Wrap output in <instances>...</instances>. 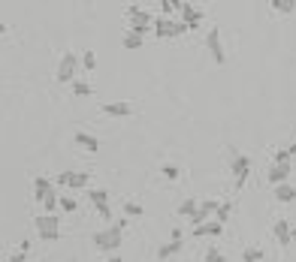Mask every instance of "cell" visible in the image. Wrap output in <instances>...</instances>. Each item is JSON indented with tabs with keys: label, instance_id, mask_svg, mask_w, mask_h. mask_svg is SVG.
<instances>
[{
	"label": "cell",
	"instance_id": "cell-1",
	"mask_svg": "<svg viewBox=\"0 0 296 262\" xmlns=\"http://www.w3.org/2000/svg\"><path fill=\"white\" fill-rule=\"evenodd\" d=\"M124 226H127V220H115L112 226L94 232V244H97V250H103V253L118 250V247L124 244Z\"/></svg>",
	"mask_w": 296,
	"mask_h": 262
},
{
	"label": "cell",
	"instance_id": "cell-2",
	"mask_svg": "<svg viewBox=\"0 0 296 262\" xmlns=\"http://www.w3.org/2000/svg\"><path fill=\"white\" fill-rule=\"evenodd\" d=\"M127 18H130V30L127 33H136V36H145L154 30V15L148 9H139V6H127Z\"/></svg>",
	"mask_w": 296,
	"mask_h": 262
},
{
	"label": "cell",
	"instance_id": "cell-3",
	"mask_svg": "<svg viewBox=\"0 0 296 262\" xmlns=\"http://www.w3.org/2000/svg\"><path fill=\"white\" fill-rule=\"evenodd\" d=\"M33 226H36V232H39L42 241H57L61 238V220H57V214H39V217H33Z\"/></svg>",
	"mask_w": 296,
	"mask_h": 262
},
{
	"label": "cell",
	"instance_id": "cell-4",
	"mask_svg": "<svg viewBox=\"0 0 296 262\" xmlns=\"http://www.w3.org/2000/svg\"><path fill=\"white\" fill-rule=\"evenodd\" d=\"M179 33H188V24L182 18H154V36L166 39V36H179Z\"/></svg>",
	"mask_w": 296,
	"mask_h": 262
},
{
	"label": "cell",
	"instance_id": "cell-5",
	"mask_svg": "<svg viewBox=\"0 0 296 262\" xmlns=\"http://www.w3.org/2000/svg\"><path fill=\"white\" fill-rule=\"evenodd\" d=\"M76 72H79V57H76L73 51L61 54V63H57V81L73 84V81H79V78H76Z\"/></svg>",
	"mask_w": 296,
	"mask_h": 262
},
{
	"label": "cell",
	"instance_id": "cell-6",
	"mask_svg": "<svg viewBox=\"0 0 296 262\" xmlns=\"http://www.w3.org/2000/svg\"><path fill=\"white\" fill-rule=\"evenodd\" d=\"M230 172L236 175V187L242 190L248 175H251V157L248 154H233V163H230Z\"/></svg>",
	"mask_w": 296,
	"mask_h": 262
},
{
	"label": "cell",
	"instance_id": "cell-7",
	"mask_svg": "<svg viewBox=\"0 0 296 262\" xmlns=\"http://www.w3.org/2000/svg\"><path fill=\"white\" fill-rule=\"evenodd\" d=\"M206 48L212 51L215 63H227V51H224V42H221V30H218V27H212V30L206 33Z\"/></svg>",
	"mask_w": 296,
	"mask_h": 262
},
{
	"label": "cell",
	"instance_id": "cell-8",
	"mask_svg": "<svg viewBox=\"0 0 296 262\" xmlns=\"http://www.w3.org/2000/svg\"><path fill=\"white\" fill-rule=\"evenodd\" d=\"M218 208H221V202H218V199H203V202H200V208H197V214H194L188 223L203 226V223H209V217H212V214H218Z\"/></svg>",
	"mask_w": 296,
	"mask_h": 262
},
{
	"label": "cell",
	"instance_id": "cell-9",
	"mask_svg": "<svg viewBox=\"0 0 296 262\" xmlns=\"http://www.w3.org/2000/svg\"><path fill=\"white\" fill-rule=\"evenodd\" d=\"M100 112L109 115V118H130V115H133V103H127V100H118V103H100Z\"/></svg>",
	"mask_w": 296,
	"mask_h": 262
},
{
	"label": "cell",
	"instance_id": "cell-10",
	"mask_svg": "<svg viewBox=\"0 0 296 262\" xmlns=\"http://www.w3.org/2000/svg\"><path fill=\"white\" fill-rule=\"evenodd\" d=\"M179 12H182V21L188 24V30H197V27L203 24V18H206V15H203L194 3H182V9H179Z\"/></svg>",
	"mask_w": 296,
	"mask_h": 262
},
{
	"label": "cell",
	"instance_id": "cell-11",
	"mask_svg": "<svg viewBox=\"0 0 296 262\" xmlns=\"http://www.w3.org/2000/svg\"><path fill=\"white\" fill-rule=\"evenodd\" d=\"M272 235H275V241H278L281 247H290V244H293V226H290L287 220H275V223H272Z\"/></svg>",
	"mask_w": 296,
	"mask_h": 262
},
{
	"label": "cell",
	"instance_id": "cell-12",
	"mask_svg": "<svg viewBox=\"0 0 296 262\" xmlns=\"http://www.w3.org/2000/svg\"><path fill=\"white\" fill-rule=\"evenodd\" d=\"M287 175H290V163H272L266 181H269L272 187H278V184H287Z\"/></svg>",
	"mask_w": 296,
	"mask_h": 262
},
{
	"label": "cell",
	"instance_id": "cell-13",
	"mask_svg": "<svg viewBox=\"0 0 296 262\" xmlns=\"http://www.w3.org/2000/svg\"><path fill=\"white\" fill-rule=\"evenodd\" d=\"M76 145H79V148H85L88 154H97V151H100V139H97V136H91V133H82V130L76 133Z\"/></svg>",
	"mask_w": 296,
	"mask_h": 262
},
{
	"label": "cell",
	"instance_id": "cell-14",
	"mask_svg": "<svg viewBox=\"0 0 296 262\" xmlns=\"http://www.w3.org/2000/svg\"><path fill=\"white\" fill-rule=\"evenodd\" d=\"M194 235L197 238H203V235H212V238H218V235H224V223H203V226H194Z\"/></svg>",
	"mask_w": 296,
	"mask_h": 262
},
{
	"label": "cell",
	"instance_id": "cell-15",
	"mask_svg": "<svg viewBox=\"0 0 296 262\" xmlns=\"http://www.w3.org/2000/svg\"><path fill=\"white\" fill-rule=\"evenodd\" d=\"M293 199H296L293 184H278V187H275V202H284V205H287V202H293Z\"/></svg>",
	"mask_w": 296,
	"mask_h": 262
},
{
	"label": "cell",
	"instance_id": "cell-16",
	"mask_svg": "<svg viewBox=\"0 0 296 262\" xmlns=\"http://www.w3.org/2000/svg\"><path fill=\"white\" fill-rule=\"evenodd\" d=\"M88 181H91L88 172H70V187L73 190H85L88 193Z\"/></svg>",
	"mask_w": 296,
	"mask_h": 262
},
{
	"label": "cell",
	"instance_id": "cell-17",
	"mask_svg": "<svg viewBox=\"0 0 296 262\" xmlns=\"http://www.w3.org/2000/svg\"><path fill=\"white\" fill-rule=\"evenodd\" d=\"M85 196H88V202H91L94 208H103V205H109V193H106V190H88Z\"/></svg>",
	"mask_w": 296,
	"mask_h": 262
},
{
	"label": "cell",
	"instance_id": "cell-18",
	"mask_svg": "<svg viewBox=\"0 0 296 262\" xmlns=\"http://www.w3.org/2000/svg\"><path fill=\"white\" fill-rule=\"evenodd\" d=\"M179 250H182V241H166V244L157 247V259H169V256H175Z\"/></svg>",
	"mask_w": 296,
	"mask_h": 262
},
{
	"label": "cell",
	"instance_id": "cell-19",
	"mask_svg": "<svg viewBox=\"0 0 296 262\" xmlns=\"http://www.w3.org/2000/svg\"><path fill=\"white\" fill-rule=\"evenodd\" d=\"M197 208H200V199H185V202L179 205V217H188V220H191V217L197 214Z\"/></svg>",
	"mask_w": 296,
	"mask_h": 262
},
{
	"label": "cell",
	"instance_id": "cell-20",
	"mask_svg": "<svg viewBox=\"0 0 296 262\" xmlns=\"http://www.w3.org/2000/svg\"><path fill=\"white\" fill-rule=\"evenodd\" d=\"M269 6H272L275 12H281V15H290V12L296 9V0H272Z\"/></svg>",
	"mask_w": 296,
	"mask_h": 262
},
{
	"label": "cell",
	"instance_id": "cell-21",
	"mask_svg": "<svg viewBox=\"0 0 296 262\" xmlns=\"http://www.w3.org/2000/svg\"><path fill=\"white\" fill-rule=\"evenodd\" d=\"M121 45H124L127 51H136V48H142V36H136V33H124Z\"/></svg>",
	"mask_w": 296,
	"mask_h": 262
},
{
	"label": "cell",
	"instance_id": "cell-22",
	"mask_svg": "<svg viewBox=\"0 0 296 262\" xmlns=\"http://www.w3.org/2000/svg\"><path fill=\"white\" fill-rule=\"evenodd\" d=\"M160 175H163L166 181H179V178H182V169H179L175 163H166V166H160Z\"/></svg>",
	"mask_w": 296,
	"mask_h": 262
},
{
	"label": "cell",
	"instance_id": "cell-23",
	"mask_svg": "<svg viewBox=\"0 0 296 262\" xmlns=\"http://www.w3.org/2000/svg\"><path fill=\"white\" fill-rule=\"evenodd\" d=\"M230 214H233V202L227 199V202H221V208H218V214H215V217H218V223H227V220H230Z\"/></svg>",
	"mask_w": 296,
	"mask_h": 262
},
{
	"label": "cell",
	"instance_id": "cell-24",
	"mask_svg": "<svg viewBox=\"0 0 296 262\" xmlns=\"http://www.w3.org/2000/svg\"><path fill=\"white\" fill-rule=\"evenodd\" d=\"M242 259L245 262H260L263 259V250H260V247H245V250H242Z\"/></svg>",
	"mask_w": 296,
	"mask_h": 262
},
{
	"label": "cell",
	"instance_id": "cell-25",
	"mask_svg": "<svg viewBox=\"0 0 296 262\" xmlns=\"http://www.w3.org/2000/svg\"><path fill=\"white\" fill-rule=\"evenodd\" d=\"M157 6H160V12H163V18H166V15H172L175 9H182V3H175V0H160Z\"/></svg>",
	"mask_w": 296,
	"mask_h": 262
},
{
	"label": "cell",
	"instance_id": "cell-26",
	"mask_svg": "<svg viewBox=\"0 0 296 262\" xmlns=\"http://www.w3.org/2000/svg\"><path fill=\"white\" fill-rule=\"evenodd\" d=\"M124 214H127V217H142V205L127 199V202H124Z\"/></svg>",
	"mask_w": 296,
	"mask_h": 262
},
{
	"label": "cell",
	"instance_id": "cell-27",
	"mask_svg": "<svg viewBox=\"0 0 296 262\" xmlns=\"http://www.w3.org/2000/svg\"><path fill=\"white\" fill-rule=\"evenodd\" d=\"M82 66H85L88 72L97 69V54H94V51H85V54H82Z\"/></svg>",
	"mask_w": 296,
	"mask_h": 262
},
{
	"label": "cell",
	"instance_id": "cell-28",
	"mask_svg": "<svg viewBox=\"0 0 296 262\" xmlns=\"http://www.w3.org/2000/svg\"><path fill=\"white\" fill-rule=\"evenodd\" d=\"M73 94L76 97H91V84L88 81H73Z\"/></svg>",
	"mask_w": 296,
	"mask_h": 262
},
{
	"label": "cell",
	"instance_id": "cell-29",
	"mask_svg": "<svg viewBox=\"0 0 296 262\" xmlns=\"http://www.w3.org/2000/svg\"><path fill=\"white\" fill-rule=\"evenodd\" d=\"M61 208H64V211H70V214H73V211H76V208H79V202H76V199H70V196H61Z\"/></svg>",
	"mask_w": 296,
	"mask_h": 262
},
{
	"label": "cell",
	"instance_id": "cell-30",
	"mask_svg": "<svg viewBox=\"0 0 296 262\" xmlns=\"http://www.w3.org/2000/svg\"><path fill=\"white\" fill-rule=\"evenodd\" d=\"M206 262H227V259H224V253H221V250H215V247H212V250L206 253Z\"/></svg>",
	"mask_w": 296,
	"mask_h": 262
},
{
	"label": "cell",
	"instance_id": "cell-31",
	"mask_svg": "<svg viewBox=\"0 0 296 262\" xmlns=\"http://www.w3.org/2000/svg\"><path fill=\"white\" fill-rule=\"evenodd\" d=\"M54 187H70V172H61L57 181H54Z\"/></svg>",
	"mask_w": 296,
	"mask_h": 262
},
{
	"label": "cell",
	"instance_id": "cell-32",
	"mask_svg": "<svg viewBox=\"0 0 296 262\" xmlns=\"http://www.w3.org/2000/svg\"><path fill=\"white\" fill-rule=\"evenodd\" d=\"M275 163H290V154H287V148H284V151H275Z\"/></svg>",
	"mask_w": 296,
	"mask_h": 262
},
{
	"label": "cell",
	"instance_id": "cell-33",
	"mask_svg": "<svg viewBox=\"0 0 296 262\" xmlns=\"http://www.w3.org/2000/svg\"><path fill=\"white\" fill-rule=\"evenodd\" d=\"M24 259H27V253H21V250H18L15 256H9V259H3V262H24Z\"/></svg>",
	"mask_w": 296,
	"mask_h": 262
},
{
	"label": "cell",
	"instance_id": "cell-34",
	"mask_svg": "<svg viewBox=\"0 0 296 262\" xmlns=\"http://www.w3.org/2000/svg\"><path fill=\"white\" fill-rule=\"evenodd\" d=\"M169 241H185V235H182V229H179V226L172 229V238H169Z\"/></svg>",
	"mask_w": 296,
	"mask_h": 262
},
{
	"label": "cell",
	"instance_id": "cell-35",
	"mask_svg": "<svg viewBox=\"0 0 296 262\" xmlns=\"http://www.w3.org/2000/svg\"><path fill=\"white\" fill-rule=\"evenodd\" d=\"M287 154H290V157H296V142L290 145V148H287Z\"/></svg>",
	"mask_w": 296,
	"mask_h": 262
},
{
	"label": "cell",
	"instance_id": "cell-36",
	"mask_svg": "<svg viewBox=\"0 0 296 262\" xmlns=\"http://www.w3.org/2000/svg\"><path fill=\"white\" fill-rule=\"evenodd\" d=\"M106 262H121V256H109Z\"/></svg>",
	"mask_w": 296,
	"mask_h": 262
},
{
	"label": "cell",
	"instance_id": "cell-37",
	"mask_svg": "<svg viewBox=\"0 0 296 262\" xmlns=\"http://www.w3.org/2000/svg\"><path fill=\"white\" fill-rule=\"evenodd\" d=\"M293 238H296V226H293Z\"/></svg>",
	"mask_w": 296,
	"mask_h": 262
}]
</instances>
